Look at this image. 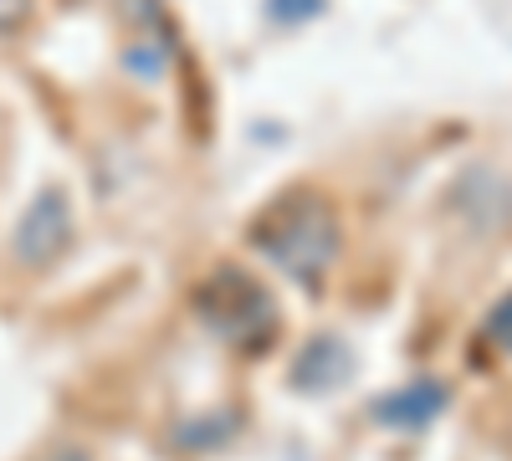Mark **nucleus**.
Instances as JSON below:
<instances>
[{"mask_svg":"<svg viewBox=\"0 0 512 461\" xmlns=\"http://www.w3.org/2000/svg\"><path fill=\"white\" fill-rule=\"evenodd\" d=\"M487 344H492L497 354H507V359H512V292H507V298L487 313Z\"/></svg>","mask_w":512,"mask_h":461,"instance_id":"obj_6","label":"nucleus"},{"mask_svg":"<svg viewBox=\"0 0 512 461\" xmlns=\"http://www.w3.org/2000/svg\"><path fill=\"white\" fill-rule=\"evenodd\" d=\"M67 241H72V205H67V195L52 190V185L36 190V200L26 205L21 221H16V241H11L16 262L41 272V267H52L62 257Z\"/></svg>","mask_w":512,"mask_h":461,"instance_id":"obj_3","label":"nucleus"},{"mask_svg":"<svg viewBox=\"0 0 512 461\" xmlns=\"http://www.w3.org/2000/svg\"><path fill=\"white\" fill-rule=\"evenodd\" d=\"M31 21V0H0V36H11Z\"/></svg>","mask_w":512,"mask_h":461,"instance_id":"obj_8","label":"nucleus"},{"mask_svg":"<svg viewBox=\"0 0 512 461\" xmlns=\"http://www.w3.org/2000/svg\"><path fill=\"white\" fill-rule=\"evenodd\" d=\"M41 461H93V451H88V446H72V441H62V446H52Z\"/></svg>","mask_w":512,"mask_h":461,"instance_id":"obj_9","label":"nucleus"},{"mask_svg":"<svg viewBox=\"0 0 512 461\" xmlns=\"http://www.w3.org/2000/svg\"><path fill=\"white\" fill-rule=\"evenodd\" d=\"M338 241H344V231H338V211L318 190H287L251 221L256 257H267L282 277L303 282V287L323 282V272L338 257Z\"/></svg>","mask_w":512,"mask_h":461,"instance_id":"obj_1","label":"nucleus"},{"mask_svg":"<svg viewBox=\"0 0 512 461\" xmlns=\"http://www.w3.org/2000/svg\"><path fill=\"white\" fill-rule=\"evenodd\" d=\"M349 369H354V359H349V344L344 339H333V333H318V339L297 354V364H292V385L297 390H308V395H323V390H333V385H344L349 380Z\"/></svg>","mask_w":512,"mask_h":461,"instance_id":"obj_4","label":"nucleus"},{"mask_svg":"<svg viewBox=\"0 0 512 461\" xmlns=\"http://www.w3.org/2000/svg\"><path fill=\"white\" fill-rule=\"evenodd\" d=\"M195 313L236 354H262L277 344V298L246 267H216L195 287Z\"/></svg>","mask_w":512,"mask_h":461,"instance_id":"obj_2","label":"nucleus"},{"mask_svg":"<svg viewBox=\"0 0 512 461\" xmlns=\"http://www.w3.org/2000/svg\"><path fill=\"white\" fill-rule=\"evenodd\" d=\"M441 410H446V385L441 380H415L395 395L374 400V421L400 426V431H420V426H431Z\"/></svg>","mask_w":512,"mask_h":461,"instance_id":"obj_5","label":"nucleus"},{"mask_svg":"<svg viewBox=\"0 0 512 461\" xmlns=\"http://www.w3.org/2000/svg\"><path fill=\"white\" fill-rule=\"evenodd\" d=\"M267 11H272L282 26H297V21H308L313 11H323V0H267Z\"/></svg>","mask_w":512,"mask_h":461,"instance_id":"obj_7","label":"nucleus"}]
</instances>
